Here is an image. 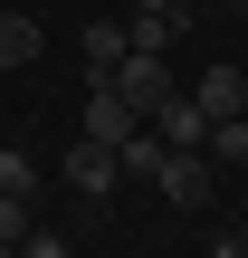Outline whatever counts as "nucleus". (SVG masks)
Segmentation results:
<instances>
[{
  "instance_id": "obj_10",
  "label": "nucleus",
  "mask_w": 248,
  "mask_h": 258,
  "mask_svg": "<svg viewBox=\"0 0 248 258\" xmlns=\"http://www.w3.org/2000/svg\"><path fill=\"white\" fill-rule=\"evenodd\" d=\"M124 38H134L143 57H172V38H182V19H124Z\"/></svg>"
},
{
  "instance_id": "obj_2",
  "label": "nucleus",
  "mask_w": 248,
  "mask_h": 258,
  "mask_svg": "<svg viewBox=\"0 0 248 258\" xmlns=\"http://www.w3.org/2000/svg\"><path fill=\"white\" fill-rule=\"evenodd\" d=\"M153 182H162V201H172V211H210L220 163H210V153H162V172H153Z\"/></svg>"
},
{
  "instance_id": "obj_9",
  "label": "nucleus",
  "mask_w": 248,
  "mask_h": 258,
  "mask_svg": "<svg viewBox=\"0 0 248 258\" xmlns=\"http://www.w3.org/2000/svg\"><path fill=\"white\" fill-rule=\"evenodd\" d=\"M10 67H38V29L19 19V10H0V77Z\"/></svg>"
},
{
  "instance_id": "obj_3",
  "label": "nucleus",
  "mask_w": 248,
  "mask_h": 258,
  "mask_svg": "<svg viewBox=\"0 0 248 258\" xmlns=\"http://www.w3.org/2000/svg\"><path fill=\"white\" fill-rule=\"evenodd\" d=\"M67 182H76L86 201H115V182H124V163H115V144H96V134H76V144H67Z\"/></svg>"
},
{
  "instance_id": "obj_16",
  "label": "nucleus",
  "mask_w": 248,
  "mask_h": 258,
  "mask_svg": "<svg viewBox=\"0 0 248 258\" xmlns=\"http://www.w3.org/2000/svg\"><path fill=\"white\" fill-rule=\"evenodd\" d=\"M0 258H19V249H0Z\"/></svg>"
},
{
  "instance_id": "obj_5",
  "label": "nucleus",
  "mask_w": 248,
  "mask_h": 258,
  "mask_svg": "<svg viewBox=\"0 0 248 258\" xmlns=\"http://www.w3.org/2000/svg\"><path fill=\"white\" fill-rule=\"evenodd\" d=\"M143 124H153V134H162V144H172V153H201V144H210V115H201V105H191V96H172V105H153V115H143Z\"/></svg>"
},
{
  "instance_id": "obj_6",
  "label": "nucleus",
  "mask_w": 248,
  "mask_h": 258,
  "mask_svg": "<svg viewBox=\"0 0 248 258\" xmlns=\"http://www.w3.org/2000/svg\"><path fill=\"white\" fill-rule=\"evenodd\" d=\"M76 57H86V77H115V67L134 57V38H124V19H96V29L76 38Z\"/></svg>"
},
{
  "instance_id": "obj_1",
  "label": "nucleus",
  "mask_w": 248,
  "mask_h": 258,
  "mask_svg": "<svg viewBox=\"0 0 248 258\" xmlns=\"http://www.w3.org/2000/svg\"><path fill=\"white\" fill-rule=\"evenodd\" d=\"M105 86H115L134 115H153V105H172V96H182V86H172V57H143V48H134V57H124Z\"/></svg>"
},
{
  "instance_id": "obj_13",
  "label": "nucleus",
  "mask_w": 248,
  "mask_h": 258,
  "mask_svg": "<svg viewBox=\"0 0 248 258\" xmlns=\"http://www.w3.org/2000/svg\"><path fill=\"white\" fill-rule=\"evenodd\" d=\"M19 258H76V249H67L57 230H29V239H19Z\"/></svg>"
},
{
  "instance_id": "obj_15",
  "label": "nucleus",
  "mask_w": 248,
  "mask_h": 258,
  "mask_svg": "<svg viewBox=\"0 0 248 258\" xmlns=\"http://www.w3.org/2000/svg\"><path fill=\"white\" fill-rule=\"evenodd\" d=\"M220 10H248V0H220Z\"/></svg>"
},
{
  "instance_id": "obj_7",
  "label": "nucleus",
  "mask_w": 248,
  "mask_h": 258,
  "mask_svg": "<svg viewBox=\"0 0 248 258\" xmlns=\"http://www.w3.org/2000/svg\"><path fill=\"white\" fill-rule=\"evenodd\" d=\"M134 124H143V115H134V105H124V96L96 77V96H86V134H96V144H124Z\"/></svg>"
},
{
  "instance_id": "obj_17",
  "label": "nucleus",
  "mask_w": 248,
  "mask_h": 258,
  "mask_svg": "<svg viewBox=\"0 0 248 258\" xmlns=\"http://www.w3.org/2000/svg\"><path fill=\"white\" fill-rule=\"evenodd\" d=\"M239 239H248V230H239Z\"/></svg>"
},
{
  "instance_id": "obj_4",
  "label": "nucleus",
  "mask_w": 248,
  "mask_h": 258,
  "mask_svg": "<svg viewBox=\"0 0 248 258\" xmlns=\"http://www.w3.org/2000/svg\"><path fill=\"white\" fill-rule=\"evenodd\" d=\"M191 105L220 124V115H248V67L239 57H220V67H201V86H191Z\"/></svg>"
},
{
  "instance_id": "obj_11",
  "label": "nucleus",
  "mask_w": 248,
  "mask_h": 258,
  "mask_svg": "<svg viewBox=\"0 0 248 258\" xmlns=\"http://www.w3.org/2000/svg\"><path fill=\"white\" fill-rule=\"evenodd\" d=\"M0 191H38V163H29L10 134H0Z\"/></svg>"
},
{
  "instance_id": "obj_14",
  "label": "nucleus",
  "mask_w": 248,
  "mask_h": 258,
  "mask_svg": "<svg viewBox=\"0 0 248 258\" xmlns=\"http://www.w3.org/2000/svg\"><path fill=\"white\" fill-rule=\"evenodd\" d=\"M134 19H182V0H134Z\"/></svg>"
},
{
  "instance_id": "obj_8",
  "label": "nucleus",
  "mask_w": 248,
  "mask_h": 258,
  "mask_svg": "<svg viewBox=\"0 0 248 258\" xmlns=\"http://www.w3.org/2000/svg\"><path fill=\"white\" fill-rule=\"evenodd\" d=\"M201 153H210V163H220V172H248V115H220V124H210V144H201Z\"/></svg>"
},
{
  "instance_id": "obj_12",
  "label": "nucleus",
  "mask_w": 248,
  "mask_h": 258,
  "mask_svg": "<svg viewBox=\"0 0 248 258\" xmlns=\"http://www.w3.org/2000/svg\"><path fill=\"white\" fill-rule=\"evenodd\" d=\"M29 239V191H0V249Z\"/></svg>"
}]
</instances>
